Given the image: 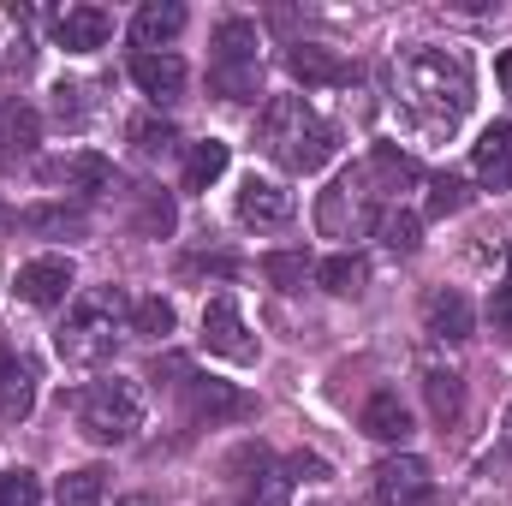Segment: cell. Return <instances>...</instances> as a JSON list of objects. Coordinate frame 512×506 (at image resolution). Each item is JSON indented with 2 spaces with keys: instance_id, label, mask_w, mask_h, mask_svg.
I'll use <instances>...</instances> for the list:
<instances>
[{
  "instance_id": "6da1fadb",
  "label": "cell",
  "mask_w": 512,
  "mask_h": 506,
  "mask_svg": "<svg viewBox=\"0 0 512 506\" xmlns=\"http://www.w3.org/2000/svg\"><path fill=\"white\" fill-rule=\"evenodd\" d=\"M393 90H399V108L417 120L423 131H453L465 114H471V60L459 48H405L399 66H393Z\"/></svg>"
},
{
  "instance_id": "7a4b0ae2",
  "label": "cell",
  "mask_w": 512,
  "mask_h": 506,
  "mask_svg": "<svg viewBox=\"0 0 512 506\" xmlns=\"http://www.w3.org/2000/svg\"><path fill=\"white\" fill-rule=\"evenodd\" d=\"M120 328H131V298L120 286H96V292H78L66 322L54 328V352L72 364V370H96L114 358L120 346Z\"/></svg>"
},
{
  "instance_id": "3957f363",
  "label": "cell",
  "mask_w": 512,
  "mask_h": 506,
  "mask_svg": "<svg viewBox=\"0 0 512 506\" xmlns=\"http://www.w3.org/2000/svg\"><path fill=\"white\" fill-rule=\"evenodd\" d=\"M262 149L286 167V173H316V167H328L334 161V149H340V131L328 126L310 102H298V96H274L268 108H262Z\"/></svg>"
},
{
  "instance_id": "277c9868",
  "label": "cell",
  "mask_w": 512,
  "mask_h": 506,
  "mask_svg": "<svg viewBox=\"0 0 512 506\" xmlns=\"http://www.w3.org/2000/svg\"><path fill=\"white\" fill-rule=\"evenodd\" d=\"M78 429L102 447H120L143 429V387L126 376H102L78 393Z\"/></svg>"
},
{
  "instance_id": "5b68a950",
  "label": "cell",
  "mask_w": 512,
  "mask_h": 506,
  "mask_svg": "<svg viewBox=\"0 0 512 506\" xmlns=\"http://www.w3.org/2000/svg\"><path fill=\"white\" fill-rule=\"evenodd\" d=\"M382 221V191L370 179V167H346L328 179V191L316 197V227L328 239H358L364 227Z\"/></svg>"
},
{
  "instance_id": "8992f818",
  "label": "cell",
  "mask_w": 512,
  "mask_h": 506,
  "mask_svg": "<svg viewBox=\"0 0 512 506\" xmlns=\"http://www.w3.org/2000/svg\"><path fill=\"white\" fill-rule=\"evenodd\" d=\"M72 286H78L72 256H30V262L12 274V298L30 304V310H54V304H66Z\"/></svg>"
},
{
  "instance_id": "52a82bcc",
  "label": "cell",
  "mask_w": 512,
  "mask_h": 506,
  "mask_svg": "<svg viewBox=\"0 0 512 506\" xmlns=\"http://www.w3.org/2000/svg\"><path fill=\"white\" fill-rule=\"evenodd\" d=\"M203 352H215V358H227V364H256V334L245 328V316H239V304L233 298H209L203 304Z\"/></svg>"
},
{
  "instance_id": "ba28073f",
  "label": "cell",
  "mask_w": 512,
  "mask_h": 506,
  "mask_svg": "<svg viewBox=\"0 0 512 506\" xmlns=\"http://www.w3.org/2000/svg\"><path fill=\"white\" fill-rule=\"evenodd\" d=\"M185 387V411L197 417V423H239V417H251V393H239L233 381H215V376H185L179 381Z\"/></svg>"
},
{
  "instance_id": "9c48e42d",
  "label": "cell",
  "mask_w": 512,
  "mask_h": 506,
  "mask_svg": "<svg viewBox=\"0 0 512 506\" xmlns=\"http://www.w3.org/2000/svg\"><path fill=\"white\" fill-rule=\"evenodd\" d=\"M376 495H382V506H423L435 495V477L417 453H393L376 465Z\"/></svg>"
},
{
  "instance_id": "30bf717a",
  "label": "cell",
  "mask_w": 512,
  "mask_h": 506,
  "mask_svg": "<svg viewBox=\"0 0 512 506\" xmlns=\"http://www.w3.org/2000/svg\"><path fill=\"white\" fill-rule=\"evenodd\" d=\"M233 215H239V227H256V233H274V227H286L292 221V191L286 185H274V179H245L239 185V197H233Z\"/></svg>"
},
{
  "instance_id": "8fae6325",
  "label": "cell",
  "mask_w": 512,
  "mask_h": 506,
  "mask_svg": "<svg viewBox=\"0 0 512 506\" xmlns=\"http://www.w3.org/2000/svg\"><path fill=\"white\" fill-rule=\"evenodd\" d=\"M471 173H477L483 191H512V126L507 120H495L471 143Z\"/></svg>"
},
{
  "instance_id": "7c38bea8",
  "label": "cell",
  "mask_w": 512,
  "mask_h": 506,
  "mask_svg": "<svg viewBox=\"0 0 512 506\" xmlns=\"http://www.w3.org/2000/svg\"><path fill=\"white\" fill-rule=\"evenodd\" d=\"M108 36H114V12H102V6H66L54 18V42L66 54H96Z\"/></svg>"
},
{
  "instance_id": "4fadbf2b",
  "label": "cell",
  "mask_w": 512,
  "mask_h": 506,
  "mask_svg": "<svg viewBox=\"0 0 512 506\" xmlns=\"http://www.w3.org/2000/svg\"><path fill=\"white\" fill-rule=\"evenodd\" d=\"M48 185H60L66 197H102V191L114 185V167H108L96 149H72L66 161L48 167Z\"/></svg>"
},
{
  "instance_id": "5bb4252c",
  "label": "cell",
  "mask_w": 512,
  "mask_h": 506,
  "mask_svg": "<svg viewBox=\"0 0 512 506\" xmlns=\"http://www.w3.org/2000/svg\"><path fill=\"white\" fill-rule=\"evenodd\" d=\"M286 66H292V78H298L304 90H340V84H352V66H346L334 48H322V42H298V48L286 54Z\"/></svg>"
},
{
  "instance_id": "9a60e30c",
  "label": "cell",
  "mask_w": 512,
  "mask_h": 506,
  "mask_svg": "<svg viewBox=\"0 0 512 506\" xmlns=\"http://www.w3.org/2000/svg\"><path fill=\"white\" fill-rule=\"evenodd\" d=\"M131 84H137L155 108H167V102L185 96V60H179V54H137V60H131Z\"/></svg>"
},
{
  "instance_id": "2e32d148",
  "label": "cell",
  "mask_w": 512,
  "mask_h": 506,
  "mask_svg": "<svg viewBox=\"0 0 512 506\" xmlns=\"http://www.w3.org/2000/svg\"><path fill=\"white\" fill-rule=\"evenodd\" d=\"M36 411V364L0 346V423H24Z\"/></svg>"
},
{
  "instance_id": "e0dca14e",
  "label": "cell",
  "mask_w": 512,
  "mask_h": 506,
  "mask_svg": "<svg viewBox=\"0 0 512 506\" xmlns=\"http://www.w3.org/2000/svg\"><path fill=\"white\" fill-rule=\"evenodd\" d=\"M423 322H429V334L435 340H447V346H465L471 340V328H477V316H471V304H465V292H429V304H423Z\"/></svg>"
},
{
  "instance_id": "ac0fdd59",
  "label": "cell",
  "mask_w": 512,
  "mask_h": 506,
  "mask_svg": "<svg viewBox=\"0 0 512 506\" xmlns=\"http://www.w3.org/2000/svg\"><path fill=\"white\" fill-rule=\"evenodd\" d=\"M179 30H185V6H179V0H149V6L131 18V42H137L143 54H161Z\"/></svg>"
},
{
  "instance_id": "d6986e66",
  "label": "cell",
  "mask_w": 512,
  "mask_h": 506,
  "mask_svg": "<svg viewBox=\"0 0 512 506\" xmlns=\"http://www.w3.org/2000/svg\"><path fill=\"white\" fill-rule=\"evenodd\" d=\"M364 435L370 441H387V447H399L405 435H411V411H405V399L382 387V393H370L364 399Z\"/></svg>"
},
{
  "instance_id": "ffe728a7",
  "label": "cell",
  "mask_w": 512,
  "mask_h": 506,
  "mask_svg": "<svg viewBox=\"0 0 512 506\" xmlns=\"http://www.w3.org/2000/svg\"><path fill=\"white\" fill-rule=\"evenodd\" d=\"M18 227H30V233H42V239H84V233H90V215H84L78 203H36V209L18 215Z\"/></svg>"
},
{
  "instance_id": "44dd1931",
  "label": "cell",
  "mask_w": 512,
  "mask_h": 506,
  "mask_svg": "<svg viewBox=\"0 0 512 506\" xmlns=\"http://www.w3.org/2000/svg\"><path fill=\"white\" fill-rule=\"evenodd\" d=\"M36 143H42L36 108L6 102V108H0V161H24V155H36Z\"/></svg>"
},
{
  "instance_id": "7402d4cb",
  "label": "cell",
  "mask_w": 512,
  "mask_h": 506,
  "mask_svg": "<svg viewBox=\"0 0 512 506\" xmlns=\"http://www.w3.org/2000/svg\"><path fill=\"white\" fill-rule=\"evenodd\" d=\"M215 66H262V36L251 18L215 24Z\"/></svg>"
},
{
  "instance_id": "603a6c76",
  "label": "cell",
  "mask_w": 512,
  "mask_h": 506,
  "mask_svg": "<svg viewBox=\"0 0 512 506\" xmlns=\"http://www.w3.org/2000/svg\"><path fill=\"white\" fill-rule=\"evenodd\" d=\"M364 167H370V179H376L382 203H387V197H399L405 185H417V161H411L405 149H393V143H382V149H376V155H370Z\"/></svg>"
},
{
  "instance_id": "cb8c5ba5",
  "label": "cell",
  "mask_w": 512,
  "mask_h": 506,
  "mask_svg": "<svg viewBox=\"0 0 512 506\" xmlns=\"http://www.w3.org/2000/svg\"><path fill=\"white\" fill-rule=\"evenodd\" d=\"M227 161H233V149H227L221 137L191 143V155H185V191H209V185L227 173Z\"/></svg>"
},
{
  "instance_id": "d4e9b609",
  "label": "cell",
  "mask_w": 512,
  "mask_h": 506,
  "mask_svg": "<svg viewBox=\"0 0 512 506\" xmlns=\"http://www.w3.org/2000/svg\"><path fill=\"white\" fill-rule=\"evenodd\" d=\"M423 393H429L435 423H459V411H465V381H459V370L429 364V370H423Z\"/></svg>"
},
{
  "instance_id": "484cf974",
  "label": "cell",
  "mask_w": 512,
  "mask_h": 506,
  "mask_svg": "<svg viewBox=\"0 0 512 506\" xmlns=\"http://www.w3.org/2000/svg\"><path fill=\"white\" fill-rule=\"evenodd\" d=\"M316 280H322V292H334V298H358L364 280H370V268H364L358 251H340V256H328V262H316Z\"/></svg>"
},
{
  "instance_id": "4316f807",
  "label": "cell",
  "mask_w": 512,
  "mask_h": 506,
  "mask_svg": "<svg viewBox=\"0 0 512 506\" xmlns=\"http://www.w3.org/2000/svg\"><path fill=\"white\" fill-rule=\"evenodd\" d=\"M179 328V310L161 298V292H149V298H131V334H143V340H167Z\"/></svg>"
},
{
  "instance_id": "83f0119b",
  "label": "cell",
  "mask_w": 512,
  "mask_h": 506,
  "mask_svg": "<svg viewBox=\"0 0 512 506\" xmlns=\"http://www.w3.org/2000/svg\"><path fill=\"white\" fill-rule=\"evenodd\" d=\"M60 506H102L108 501V471L102 465H84V471H66L60 489H54Z\"/></svg>"
},
{
  "instance_id": "f1b7e54d",
  "label": "cell",
  "mask_w": 512,
  "mask_h": 506,
  "mask_svg": "<svg viewBox=\"0 0 512 506\" xmlns=\"http://www.w3.org/2000/svg\"><path fill=\"white\" fill-rule=\"evenodd\" d=\"M209 90L221 102H256L262 96V66H209Z\"/></svg>"
},
{
  "instance_id": "f546056e",
  "label": "cell",
  "mask_w": 512,
  "mask_h": 506,
  "mask_svg": "<svg viewBox=\"0 0 512 506\" xmlns=\"http://www.w3.org/2000/svg\"><path fill=\"white\" fill-rule=\"evenodd\" d=\"M137 233L143 239H167L173 233V197L155 185H137Z\"/></svg>"
},
{
  "instance_id": "4dcf8cb0",
  "label": "cell",
  "mask_w": 512,
  "mask_h": 506,
  "mask_svg": "<svg viewBox=\"0 0 512 506\" xmlns=\"http://www.w3.org/2000/svg\"><path fill=\"white\" fill-rule=\"evenodd\" d=\"M262 274H268L280 292H304V280H316V262L304 251H268L262 256Z\"/></svg>"
},
{
  "instance_id": "1f68e13d",
  "label": "cell",
  "mask_w": 512,
  "mask_h": 506,
  "mask_svg": "<svg viewBox=\"0 0 512 506\" xmlns=\"http://www.w3.org/2000/svg\"><path fill=\"white\" fill-rule=\"evenodd\" d=\"M376 233H382V245H387L393 256H411L417 245H423V221H417L411 209H382Z\"/></svg>"
},
{
  "instance_id": "d6a6232c",
  "label": "cell",
  "mask_w": 512,
  "mask_h": 506,
  "mask_svg": "<svg viewBox=\"0 0 512 506\" xmlns=\"http://www.w3.org/2000/svg\"><path fill=\"white\" fill-rule=\"evenodd\" d=\"M126 137H131V149H137V155H149V161H155V155H167V149L179 143V131L167 126L161 114H137V120L126 126Z\"/></svg>"
},
{
  "instance_id": "836d02e7",
  "label": "cell",
  "mask_w": 512,
  "mask_h": 506,
  "mask_svg": "<svg viewBox=\"0 0 512 506\" xmlns=\"http://www.w3.org/2000/svg\"><path fill=\"white\" fill-rule=\"evenodd\" d=\"M90 114H96V102H90V84H66V78H60V84H54V120L78 131Z\"/></svg>"
},
{
  "instance_id": "e575fe53",
  "label": "cell",
  "mask_w": 512,
  "mask_h": 506,
  "mask_svg": "<svg viewBox=\"0 0 512 506\" xmlns=\"http://www.w3.org/2000/svg\"><path fill=\"white\" fill-rule=\"evenodd\" d=\"M245 506H286V477L268 471V459L256 465V477L245 483Z\"/></svg>"
},
{
  "instance_id": "d590c367",
  "label": "cell",
  "mask_w": 512,
  "mask_h": 506,
  "mask_svg": "<svg viewBox=\"0 0 512 506\" xmlns=\"http://www.w3.org/2000/svg\"><path fill=\"white\" fill-rule=\"evenodd\" d=\"M465 209V179L459 173H435L429 179V215H459Z\"/></svg>"
},
{
  "instance_id": "8d00e7d4",
  "label": "cell",
  "mask_w": 512,
  "mask_h": 506,
  "mask_svg": "<svg viewBox=\"0 0 512 506\" xmlns=\"http://www.w3.org/2000/svg\"><path fill=\"white\" fill-rule=\"evenodd\" d=\"M0 506H42V483L30 471H6L0 477Z\"/></svg>"
},
{
  "instance_id": "74e56055",
  "label": "cell",
  "mask_w": 512,
  "mask_h": 506,
  "mask_svg": "<svg viewBox=\"0 0 512 506\" xmlns=\"http://www.w3.org/2000/svg\"><path fill=\"white\" fill-rule=\"evenodd\" d=\"M489 322H495V334H507L512 340V280L507 286H495V298H489Z\"/></svg>"
},
{
  "instance_id": "f35d334b",
  "label": "cell",
  "mask_w": 512,
  "mask_h": 506,
  "mask_svg": "<svg viewBox=\"0 0 512 506\" xmlns=\"http://www.w3.org/2000/svg\"><path fill=\"white\" fill-rule=\"evenodd\" d=\"M286 477H304V483H322V477H328V459H316V453H292V459H286Z\"/></svg>"
},
{
  "instance_id": "ab89813d",
  "label": "cell",
  "mask_w": 512,
  "mask_h": 506,
  "mask_svg": "<svg viewBox=\"0 0 512 506\" xmlns=\"http://www.w3.org/2000/svg\"><path fill=\"white\" fill-rule=\"evenodd\" d=\"M495 78H501V90H507V96H512V48H507V54H501V60H495Z\"/></svg>"
},
{
  "instance_id": "60d3db41",
  "label": "cell",
  "mask_w": 512,
  "mask_h": 506,
  "mask_svg": "<svg viewBox=\"0 0 512 506\" xmlns=\"http://www.w3.org/2000/svg\"><path fill=\"white\" fill-rule=\"evenodd\" d=\"M501 441H507V453H512V405H507V423H501Z\"/></svg>"
},
{
  "instance_id": "b9f144b4",
  "label": "cell",
  "mask_w": 512,
  "mask_h": 506,
  "mask_svg": "<svg viewBox=\"0 0 512 506\" xmlns=\"http://www.w3.org/2000/svg\"><path fill=\"white\" fill-rule=\"evenodd\" d=\"M120 506H155V501H143V495H131V501H120Z\"/></svg>"
}]
</instances>
